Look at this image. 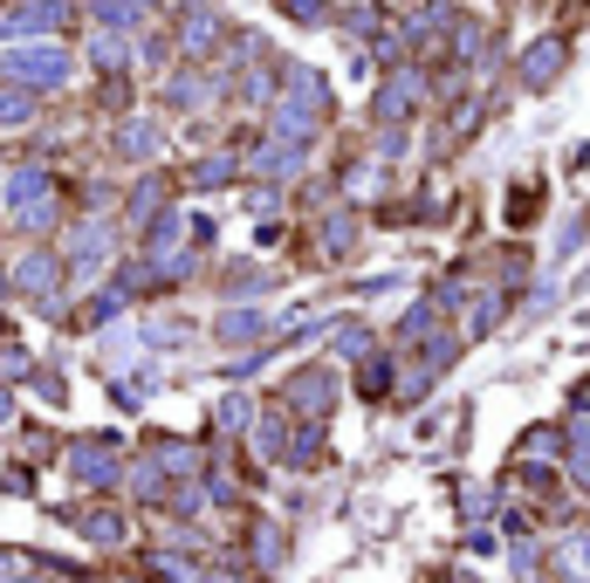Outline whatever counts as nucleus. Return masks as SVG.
Segmentation results:
<instances>
[{
  "mask_svg": "<svg viewBox=\"0 0 590 583\" xmlns=\"http://www.w3.org/2000/svg\"><path fill=\"white\" fill-rule=\"evenodd\" d=\"M453 583H474V576H453Z\"/></svg>",
  "mask_w": 590,
  "mask_h": 583,
  "instance_id": "37",
  "label": "nucleus"
},
{
  "mask_svg": "<svg viewBox=\"0 0 590 583\" xmlns=\"http://www.w3.org/2000/svg\"><path fill=\"white\" fill-rule=\"evenodd\" d=\"M399 392V364H391V350H364V364H358V399H391Z\"/></svg>",
  "mask_w": 590,
  "mask_h": 583,
  "instance_id": "11",
  "label": "nucleus"
},
{
  "mask_svg": "<svg viewBox=\"0 0 590 583\" xmlns=\"http://www.w3.org/2000/svg\"><path fill=\"white\" fill-rule=\"evenodd\" d=\"M220 34H227L220 14H186V21H179V49H186V56H213Z\"/></svg>",
  "mask_w": 590,
  "mask_h": 583,
  "instance_id": "19",
  "label": "nucleus"
},
{
  "mask_svg": "<svg viewBox=\"0 0 590 583\" xmlns=\"http://www.w3.org/2000/svg\"><path fill=\"white\" fill-rule=\"evenodd\" d=\"M563 446H570V481L590 487V412H577V419L563 425Z\"/></svg>",
  "mask_w": 590,
  "mask_h": 583,
  "instance_id": "21",
  "label": "nucleus"
},
{
  "mask_svg": "<svg viewBox=\"0 0 590 583\" xmlns=\"http://www.w3.org/2000/svg\"><path fill=\"white\" fill-rule=\"evenodd\" d=\"M282 14L302 21V28H317V21H323V0H282Z\"/></svg>",
  "mask_w": 590,
  "mask_h": 583,
  "instance_id": "30",
  "label": "nucleus"
},
{
  "mask_svg": "<svg viewBox=\"0 0 590 583\" xmlns=\"http://www.w3.org/2000/svg\"><path fill=\"white\" fill-rule=\"evenodd\" d=\"M90 62H97L103 76H124V69H131V42H124L117 28H97V34H90Z\"/></svg>",
  "mask_w": 590,
  "mask_h": 583,
  "instance_id": "20",
  "label": "nucleus"
},
{
  "mask_svg": "<svg viewBox=\"0 0 590 583\" xmlns=\"http://www.w3.org/2000/svg\"><path fill=\"white\" fill-rule=\"evenodd\" d=\"M28 371V350H0V378H21Z\"/></svg>",
  "mask_w": 590,
  "mask_h": 583,
  "instance_id": "33",
  "label": "nucleus"
},
{
  "mask_svg": "<svg viewBox=\"0 0 590 583\" xmlns=\"http://www.w3.org/2000/svg\"><path fill=\"white\" fill-rule=\"evenodd\" d=\"M0 295H8V282H0Z\"/></svg>",
  "mask_w": 590,
  "mask_h": 583,
  "instance_id": "39",
  "label": "nucleus"
},
{
  "mask_svg": "<svg viewBox=\"0 0 590 583\" xmlns=\"http://www.w3.org/2000/svg\"><path fill=\"white\" fill-rule=\"evenodd\" d=\"M138 56H144V62H166V56H172V42H166V34H144V49H138Z\"/></svg>",
  "mask_w": 590,
  "mask_h": 583,
  "instance_id": "34",
  "label": "nucleus"
},
{
  "mask_svg": "<svg viewBox=\"0 0 590 583\" xmlns=\"http://www.w3.org/2000/svg\"><path fill=\"white\" fill-rule=\"evenodd\" d=\"M76 8L69 0H8V8H0V42H34V34H49V28H62Z\"/></svg>",
  "mask_w": 590,
  "mask_h": 583,
  "instance_id": "5",
  "label": "nucleus"
},
{
  "mask_svg": "<svg viewBox=\"0 0 590 583\" xmlns=\"http://www.w3.org/2000/svg\"><path fill=\"white\" fill-rule=\"evenodd\" d=\"M282 405H289L302 425H323V419H330V405H337V371H323V364H302V371L282 384Z\"/></svg>",
  "mask_w": 590,
  "mask_h": 583,
  "instance_id": "4",
  "label": "nucleus"
},
{
  "mask_svg": "<svg viewBox=\"0 0 590 583\" xmlns=\"http://www.w3.org/2000/svg\"><path fill=\"white\" fill-rule=\"evenodd\" d=\"M227 295H261V268L233 261V268H227Z\"/></svg>",
  "mask_w": 590,
  "mask_h": 583,
  "instance_id": "27",
  "label": "nucleus"
},
{
  "mask_svg": "<svg viewBox=\"0 0 590 583\" xmlns=\"http://www.w3.org/2000/svg\"><path fill=\"white\" fill-rule=\"evenodd\" d=\"M248 419H254L248 399H220V425H227V433H233V425H248Z\"/></svg>",
  "mask_w": 590,
  "mask_h": 583,
  "instance_id": "31",
  "label": "nucleus"
},
{
  "mask_svg": "<svg viewBox=\"0 0 590 583\" xmlns=\"http://www.w3.org/2000/svg\"><path fill=\"white\" fill-rule=\"evenodd\" d=\"M529 213H536V185H516L508 192V227H529Z\"/></svg>",
  "mask_w": 590,
  "mask_h": 583,
  "instance_id": "29",
  "label": "nucleus"
},
{
  "mask_svg": "<svg viewBox=\"0 0 590 583\" xmlns=\"http://www.w3.org/2000/svg\"><path fill=\"white\" fill-rule=\"evenodd\" d=\"M557 563H563L570 583H590V535H570L563 550H557Z\"/></svg>",
  "mask_w": 590,
  "mask_h": 583,
  "instance_id": "25",
  "label": "nucleus"
},
{
  "mask_svg": "<svg viewBox=\"0 0 590 583\" xmlns=\"http://www.w3.org/2000/svg\"><path fill=\"white\" fill-rule=\"evenodd\" d=\"M69 76H76V56L62 42H14L8 56H0V83H21L34 97L69 90Z\"/></svg>",
  "mask_w": 590,
  "mask_h": 583,
  "instance_id": "1",
  "label": "nucleus"
},
{
  "mask_svg": "<svg viewBox=\"0 0 590 583\" xmlns=\"http://www.w3.org/2000/svg\"><path fill=\"white\" fill-rule=\"evenodd\" d=\"M14 419V392H8V384H0V425H8Z\"/></svg>",
  "mask_w": 590,
  "mask_h": 583,
  "instance_id": "35",
  "label": "nucleus"
},
{
  "mask_svg": "<svg viewBox=\"0 0 590 583\" xmlns=\"http://www.w3.org/2000/svg\"><path fill=\"white\" fill-rule=\"evenodd\" d=\"M97 261H110V227L83 220V227H76V241H69V268H76V275H90Z\"/></svg>",
  "mask_w": 590,
  "mask_h": 583,
  "instance_id": "13",
  "label": "nucleus"
},
{
  "mask_svg": "<svg viewBox=\"0 0 590 583\" xmlns=\"http://www.w3.org/2000/svg\"><path fill=\"white\" fill-rule=\"evenodd\" d=\"M34 110H42V97L21 90V83H0V131H28Z\"/></svg>",
  "mask_w": 590,
  "mask_h": 583,
  "instance_id": "18",
  "label": "nucleus"
},
{
  "mask_svg": "<svg viewBox=\"0 0 590 583\" xmlns=\"http://www.w3.org/2000/svg\"><path fill=\"white\" fill-rule=\"evenodd\" d=\"M166 207H172V185H166L159 172H151V179H138V192L124 200V220H131V227H151Z\"/></svg>",
  "mask_w": 590,
  "mask_h": 583,
  "instance_id": "14",
  "label": "nucleus"
},
{
  "mask_svg": "<svg viewBox=\"0 0 590 583\" xmlns=\"http://www.w3.org/2000/svg\"><path fill=\"white\" fill-rule=\"evenodd\" d=\"M213 336L220 343H254V336H268V316L261 309H227V316L213 323Z\"/></svg>",
  "mask_w": 590,
  "mask_h": 583,
  "instance_id": "22",
  "label": "nucleus"
},
{
  "mask_svg": "<svg viewBox=\"0 0 590 583\" xmlns=\"http://www.w3.org/2000/svg\"><path fill=\"white\" fill-rule=\"evenodd\" d=\"M69 522H76V529H83V535L97 542V550H117V542H124V535H131V522H124V515H117V509H69Z\"/></svg>",
  "mask_w": 590,
  "mask_h": 583,
  "instance_id": "12",
  "label": "nucleus"
},
{
  "mask_svg": "<svg viewBox=\"0 0 590 583\" xmlns=\"http://www.w3.org/2000/svg\"><path fill=\"white\" fill-rule=\"evenodd\" d=\"M364 350H371V330L364 323H343L337 330V358H364Z\"/></svg>",
  "mask_w": 590,
  "mask_h": 583,
  "instance_id": "28",
  "label": "nucleus"
},
{
  "mask_svg": "<svg viewBox=\"0 0 590 583\" xmlns=\"http://www.w3.org/2000/svg\"><path fill=\"white\" fill-rule=\"evenodd\" d=\"M151 460H159L166 474H192V466H200V453H192L186 440H159V446H151Z\"/></svg>",
  "mask_w": 590,
  "mask_h": 583,
  "instance_id": "26",
  "label": "nucleus"
},
{
  "mask_svg": "<svg viewBox=\"0 0 590 583\" xmlns=\"http://www.w3.org/2000/svg\"><path fill=\"white\" fill-rule=\"evenodd\" d=\"M69 583H90V576H69Z\"/></svg>",
  "mask_w": 590,
  "mask_h": 583,
  "instance_id": "38",
  "label": "nucleus"
},
{
  "mask_svg": "<svg viewBox=\"0 0 590 583\" xmlns=\"http://www.w3.org/2000/svg\"><path fill=\"white\" fill-rule=\"evenodd\" d=\"M8 213L21 233H49L56 227V172H42V165L8 172Z\"/></svg>",
  "mask_w": 590,
  "mask_h": 583,
  "instance_id": "2",
  "label": "nucleus"
},
{
  "mask_svg": "<svg viewBox=\"0 0 590 583\" xmlns=\"http://www.w3.org/2000/svg\"><path fill=\"white\" fill-rule=\"evenodd\" d=\"M90 14H97L103 28H117V34H131L144 14H159V0H90Z\"/></svg>",
  "mask_w": 590,
  "mask_h": 583,
  "instance_id": "16",
  "label": "nucleus"
},
{
  "mask_svg": "<svg viewBox=\"0 0 590 583\" xmlns=\"http://www.w3.org/2000/svg\"><path fill=\"white\" fill-rule=\"evenodd\" d=\"M117 151H124V159H159L166 151V124H151V117H124V124H117Z\"/></svg>",
  "mask_w": 590,
  "mask_h": 583,
  "instance_id": "10",
  "label": "nucleus"
},
{
  "mask_svg": "<svg viewBox=\"0 0 590 583\" xmlns=\"http://www.w3.org/2000/svg\"><path fill=\"white\" fill-rule=\"evenodd\" d=\"M14 289H28L42 309H62V254H49V248H28L21 261H14Z\"/></svg>",
  "mask_w": 590,
  "mask_h": 583,
  "instance_id": "7",
  "label": "nucleus"
},
{
  "mask_svg": "<svg viewBox=\"0 0 590 583\" xmlns=\"http://www.w3.org/2000/svg\"><path fill=\"white\" fill-rule=\"evenodd\" d=\"M233 179H241V159H233V151H213V159H200V165L186 172L192 192H220V185H233Z\"/></svg>",
  "mask_w": 590,
  "mask_h": 583,
  "instance_id": "17",
  "label": "nucleus"
},
{
  "mask_svg": "<svg viewBox=\"0 0 590 583\" xmlns=\"http://www.w3.org/2000/svg\"><path fill=\"white\" fill-rule=\"evenodd\" d=\"M501 316H508V302H501V295H474V309H467V336H488Z\"/></svg>",
  "mask_w": 590,
  "mask_h": 583,
  "instance_id": "24",
  "label": "nucleus"
},
{
  "mask_svg": "<svg viewBox=\"0 0 590 583\" xmlns=\"http://www.w3.org/2000/svg\"><path fill=\"white\" fill-rule=\"evenodd\" d=\"M577 405H583V412H590V378H583V384H577Z\"/></svg>",
  "mask_w": 590,
  "mask_h": 583,
  "instance_id": "36",
  "label": "nucleus"
},
{
  "mask_svg": "<svg viewBox=\"0 0 590 583\" xmlns=\"http://www.w3.org/2000/svg\"><path fill=\"white\" fill-rule=\"evenodd\" d=\"M254 453H261V460H282V453H289V419H282V412H261V419H254Z\"/></svg>",
  "mask_w": 590,
  "mask_h": 583,
  "instance_id": "23",
  "label": "nucleus"
},
{
  "mask_svg": "<svg viewBox=\"0 0 590 583\" xmlns=\"http://www.w3.org/2000/svg\"><path fill=\"white\" fill-rule=\"evenodd\" d=\"M467 550H474V556H494L501 535H494V529H467Z\"/></svg>",
  "mask_w": 590,
  "mask_h": 583,
  "instance_id": "32",
  "label": "nucleus"
},
{
  "mask_svg": "<svg viewBox=\"0 0 590 583\" xmlns=\"http://www.w3.org/2000/svg\"><path fill=\"white\" fill-rule=\"evenodd\" d=\"M563 62H570V42L563 34H542V42H529L522 49V90H549L563 76Z\"/></svg>",
  "mask_w": 590,
  "mask_h": 583,
  "instance_id": "8",
  "label": "nucleus"
},
{
  "mask_svg": "<svg viewBox=\"0 0 590 583\" xmlns=\"http://www.w3.org/2000/svg\"><path fill=\"white\" fill-rule=\"evenodd\" d=\"M69 474L83 481V487H117L124 481V460H117V440L97 433V440H76L69 446Z\"/></svg>",
  "mask_w": 590,
  "mask_h": 583,
  "instance_id": "6",
  "label": "nucleus"
},
{
  "mask_svg": "<svg viewBox=\"0 0 590 583\" xmlns=\"http://www.w3.org/2000/svg\"><path fill=\"white\" fill-rule=\"evenodd\" d=\"M426 97H432L426 69H419V62H399V69H391L384 83H378V97H371V117H378V124H406V117H412Z\"/></svg>",
  "mask_w": 590,
  "mask_h": 583,
  "instance_id": "3",
  "label": "nucleus"
},
{
  "mask_svg": "<svg viewBox=\"0 0 590 583\" xmlns=\"http://www.w3.org/2000/svg\"><path fill=\"white\" fill-rule=\"evenodd\" d=\"M358 241H364V220L350 213V207H337V213L323 220V261H343V254H358Z\"/></svg>",
  "mask_w": 590,
  "mask_h": 583,
  "instance_id": "15",
  "label": "nucleus"
},
{
  "mask_svg": "<svg viewBox=\"0 0 590 583\" xmlns=\"http://www.w3.org/2000/svg\"><path fill=\"white\" fill-rule=\"evenodd\" d=\"M268 185H289L296 172H302V144H282V138H268V144H254V159H248Z\"/></svg>",
  "mask_w": 590,
  "mask_h": 583,
  "instance_id": "9",
  "label": "nucleus"
}]
</instances>
